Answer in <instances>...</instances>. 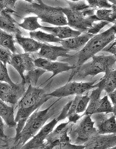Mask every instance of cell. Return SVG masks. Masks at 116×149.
Here are the masks:
<instances>
[{"mask_svg": "<svg viewBox=\"0 0 116 149\" xmlns=\"http://www.w3.org/2000/svg\"><path fill=\"white\" fill-rule=\"evenodd\" d=\"M0 81H5L12 85L15 84L12 81L9 74L7 65L4 64L0 60Z\"/></svg>", "mask_w": 116, "mask_h": 149, "instance_id": "obj_32", "label": "cell"}, {"mask_svg": "<svg viewBox=\"0 0 116 149\" xmlns=\"http://www.w3.org/2000/svg\"><path fill=\"white\" fill-rule=\"evenodd\" d=\"M112 149H116V146H115V147H114L112 148Z\"/></svg>", "mask_w": 116, "mask_h": 149, "instance_id": "obj_44", "label": "cell"}, {"mask_svg": "<svg viewBox=\"0 0 116 149\" xmlns=\"http://www.w3.org/2000/svg\"><path fill=\"white\" fill-rule=\"evenodd\" d=\"M81 118L76 123H72L68 132L71 143L77 145H84L93 136L98 134L91 115H85Z\"/></svg>", "mask_w": 116, "mask_h": 149, "instance_id": "obj_8", "label": "cell"}, {"mask_svg": "<svg viewBox=\"0 0 116 149\" xmlns=\"http://www.w3.org/2000/svg\"><path fill=\"white\" fill-rule=\"evenodd\" d=\"M27 14L37 16L43 22L54 26H67V20L62 10V7H52L44 3L42 0H35L25 7Z\"/></svg>", "mask_w": 116, "mask_h": 149, "instance_id": "obj_6", "label": "cell"}, {"mask_svg": "<svg viewBox=\"0 0 116 149\" xmlns=\"http://www.w3.org/2000/svg\"><path fill=\"white\" fill-rule=\"evenodd\" d=\"M93 88H100L107 95L113 92L116 88V69L107 70L97 83L93 85Z\"/></svg>", "mask_w": 116, "mask_h": 149, "instance_id": "obj_21", "label": "cell"}, {"mask_svg": "<svg viewBox=\"0 0 116 149\" xmlns=\"http://www.w3.org/2000/svg\"><path fill=\"white\" fill-rule=\"evenodd\" d=\"M114 107L108 100V95H105L102 98H100L98 105L96 113H105L106 114L113 113Z\"/></svg>", "mask_w": 116, "mask_h": 149, "instance_id": "obj_29", "label": "cell"}, {"mask_svg": "<svg viewBox=\"0 0 116 149\" xmlns=\"http://www.w3.org/2000/svg\"><path fill=\"white\" fill-rule=\"evenodd\" d=\"M89 97L88 93L82 95H76L72 100L70 107L68 111L67 118L69 122L76 123L82 118V115L79 114L83 113L86 111L89 102Z\"/></svg>", "mask_w": 116, "mask_h": 149, "instance_id": "obj_15", "label": "cell"}, {"mask_svg": "<svg viewBox=\"0 0 116 149\" xmlns=\"http://www.w3.org/2000/svg\"><path fill=\"white\" fill-rule=\"evenodd\" d=\"M95 15L99 21H106L114 24L115 22L111 18V9H102L97 10Z\"/></svg>", "mask_w": 116, "mask_h": 149, "instance_id": "obj_31", "label": "cell"}, {"mask_svg": "<svg viewBox=\"0 0 116 149\" xmlns=\"http://www.w3.org/2000/svg\"><path fill=\"white\" fill-rule=\"evenodd\" d=\"M68 1H69L72 2H76L79 1L80 0H68Z\"/></svg>", "mask_w": 116, "mask_h": 149, "instance_id": "obj_43", "label": "cell"}, {"mask_svg": "<svg viewBox=\"0 0 116 149\" xmlns=\"http://www.w3.org/2000/svg\"><path fill=\"white\" fill-rule=\"evenodd\" d=\"M40 29L62 40L77 36L82 33L79 31H76L67 26H56L54 27L42 26Z\"/></svg>", "mask_w": 116, "mask_h": 149, "instance_id": "obj_20", "label": "cell"}, {"mask_svg": "<svg viewBox=\"0 0 116 149\" xmlns=\"http://www.w3.org/2000/svg\"><path fill=\"white\" fill-rule=\"evenodd\" d=\"M14 37L15 41L23 49L25 53L38 52L44 44L31 37H24L22 35H17Z\"/></svg>", "mask_w": 116, "mask_h": 149, "instance_id": "obj_22", "label": "cell"}, {"mask_svg": "<svg viewBox=\"0 0 116 149\" xmlns=\"http://www.w3.org/2000/svg\"><path fill=\"white\" fill-rule=\"evenodd\" d=\"M46 72H47L45 70L38 67L27 72V74L24 76L26 85L28 86V85L31 84L33 86H36L39 79Z\"/></svg>", "mask_w": 116, "mask_h": 149, "instance_id": "obj_28", "label": "cell"}, {"mask_svg": "<svg viewBox=\"0 0 116 149\" xmlns=\"http://www.w3.org/2000/svg\"><path fill=\"white\" fill-rule=\"evenodd\" d=\"M110 22L106 21H97L93 24L92 26L88 30L87 33L93 36L99 33L102 29L108 25Z\"/></svg>", "mask_w": 116, "mask_h": 149, "instance_id": "obj_33", "label": "cell"}, {"mask_svg": "<svg viewBox=\"0 0 116 149\" xmlns=\"http://www.w3.org/2000/svg\"><path fill=\"white\" fill-rule=\"evenodd\" d=\"M102 51L110 53L116 57V38L103 49Z\"/></svg>", "mask_w": 116, "mask_h": 149, "instance_id": "obj_36", "label": "cell"}, {"mask_svg": "<svg viewBox=\"0 0 116 149\" xmlns=\"http://www.w3.org/2000/svg\"><path fill=\"white\" fill-rule=\"evenodd\" d=\"M62 117V116L59 114L58 116L53 119L51 122L43 126L38 133L22 146L21 149H44L46 138L54 129V127L58 122L64 120V118Z\"/></svg>", "mask_w": 116, "mask_h": 149, "instance_id": "obj_11", "label": "cell"}, {"mask_svg": "<svg viewBox=\"0 0 116 149\" xmlns=\"http://www.w3.org/2000/svg\"><path fill=\"white\" fill-rule=\"evenodd\" d=\"M84 145V149H112L116 146V134H95Z\"/></svg>", "mask_w": 116, "mask_h": 149, "instance_id": "obj_16", "label": "cell"}, {"mask_svg": "<svg viewBox=\"0 0 116 149\" xmlns=\"http://www.w3.org/2000/svg\"><path fill=\"white\" fill-rule=\"evenodd\" d=\"M26 86L25 80L14 85L0 81V98L5 103L15 104L25 93Z\"/></svg>", "mask_w": 116, "mask_h": 149, "instance_id": "obj_9", "label": "cell"}, {"mask_svg": "<svg viewBox=\"0 0 116 149\" xmlns=\"http://www.w3.org/2000/svg\"><path fill=\"white\" fill-rule=\"evenodd\" d=\"M9 64L16 70L22 80H25V72L30 71L36 68L34 60L30 56V53H13Z\"/></svg>", "mask_w": 116, "mask_h": 149, "instance_id": "obj_13", "label": "cell"}, {"mask_svg": "<svg viewBox=\"0 0 116 149\" xmlns=\"http://www.w3.org/2000/svg\"><path fill=\"white\" fill-rule=\"evenodd\" d=\"M108 95L110 97L113 104L116 105V88L113 91V92L108 94Z\"/></svg>", "mask_w": 116, "mask_h": 149, "instance_id": "obj_39", "label": "cell"}, {"mask_svg": "<svg viewBox=\"0 0 116 149\" xmlns=\"http://www.w3.org/2000/svg\"><path fill=\"white\" fill-rule=\"evenodd\" d=\"M61 98L52 103L51 106L44 110L37 109L29 117L21 132L17 136L7 138L5 140L6 147L10 149H21L22 146L33 137L45 125L52 114L49 112L53 105Z\"/></svg>", "mask_w": 116, "mask_h": 149, "instance_id": "obj_2", "label": "cell"}, {"mask_svg": "<svg viewBox=\"0 0 116 149\" xmlns=\"http://www.w3.org/2000/svg\"><path fill=\"white\" fill-rule=\"evenodd\" d=\"M91 58V62L72 70L68 81L73 79L81 80L88 76H95L100 73H105L107 70L113 69L116 62V57L113 55H94Z\"/></svg>", "mask_w": 116, "mask_h": 149, "instance_id": "obj_5", "label": "cell"}, {"mask_svg": "<svg viewBox=\"0 0 116 149\" xmlns=\"http://www.w3.org/2000/svg\"><path fill=\"white\" fill-rule=\"evenodd\" d=\"M34 63L36 67L42 68L47 72H50L52 73V76L50 77L45 82L51 80L57 74L64 72L72 70L75 68L74 65H70L69 63L51 61L43 58L39 57L36 59L34 60Z\"/></svg>", "mask_w": 116, "mask_h": 149, "instance_id": "obj_14", "label": "cell"}, {"mask_svg": "<svg viewBox=\"0 0 116 149\" xmlns=\"http://www.w3.org/2000/svg\"><path fill=\"white\" fill-rule=\"evenodd\" d=\"M72 123L68 121L61 123L54 129L45 139L44 149H84V145H77L71 143L68 132Z\"/></svg>", "mask_w": 116, "mask_h": 149, "instance_id": "obj_7", "label": "cell"}, {"mask_svg": "<svg viewBox=\"0 0 116 149\" xmlns=\"http://www.w3.org/2000/svg\"><path fill=\"white\" fill-rule=\"evenodd\" d=\"M109 2H110L112 4L116 3V0H108Z\"/></svg>", "mask_w": 116, "mask_h": 149, "instance_id": "obj_40", "label": "cell"}, {"mask_svg": "<svg viewBox=\"0 0 116 149\" xmlns=\"http://www.w3.org/2000/svg\"><path fill=\"white\" fill-rule=\"evenodd\" d=\"M12 54L10 50L0 45V60L5 65L9 64Z\"/></svg>", "mask_w": 116, "mask_h": 149, "instance_id": "obj_34", "label": "cell"}, {"mask_svg": "<svg viewBox=\"0 0 116 149\" xmlns=\"http://www.w3.org/2000/svg\"><path fill=\"white\" fill-rule=\"evenodd\" d=\"M69 7H62L67 20L68 26L82 33L87 32L93 24L99 21L95 15L96 10L89 7L85 0L69 2Z\"/></svg>", "mask_w": 116, "mask_h": 149, "instance_id": "obj_3", "label": "cell"}, {"mask_svg": "<svg viewBox=\"0 0 116 149\" xmlns=\"http://www.w3.org/2000/svg\"><path fill=\"white\" fill-rule=\"evenodd\" d=\"M116 38V24L104 32L94 35L88 41L84 47L73 56L77 57V60L74 65L75 68L86 63L88 60L106 47Z\"/></svg>", "mask_w": 116, "mask_h": 149, "instance_id": "obj_4", "label": "cell"}, {"mask_svg": "<svg viewBox=\"0 0 116 149\" xmlns=\"http://www.w3.org/2000/svg\"><path fill=\"white\" fill-rule=\"evenodd\" d=\"M14 10H4L0 13V29L15 36L22 35L18 22L12 17Z\"/></svg>", "mask_w": 116, "mask_h": 149, "instance_id": "obj_18", "label": "cell"}, {"mask_svg": "<svg viewBox=\"0 0 116 149\" xmlns=\"http://www.w3.org/2000/svg\"><path fill=\"white\" fill-rule=\"evenodd\" d=\"M51 97L44 88L31 84L28 85L25 93L17 103V111L15 117L17 123L15 136L19 134L30 116Z\"/></svg>", "mask_w": 116, "mask_h": 149, "instance_id": "obj_1", "label": "cell"}, {"mask_svg": "<svg viewBox=\"0 0 116 149\" xmlns=\"http://www.w3.org/2000/svg\"><path fill=\"white\" fill-rule=\"evenodd\" d=\"M0 138L5 141L8 138L7 136L5 133V123L2 117L0 116Z\"/></svg>", "mask_w": 116, "mask_h": 149, "instance_id": "obj_37", "label": "cell"}, {"mask_svg": "<svg viewBox=\"0 0 116 149\" xmlns=\"http://www.w3.org/2000/svg\"><path fill=\"white\" fill-rule=\"evenodd\" d=\"M39 17L36 15L30 16L28 17H24L23 22L21 23H18L19 26L20 28L30 31H34L40 29L42 26L39 24Z\"/></svg>", "mask_w": 116, "mask_h": 149, "instance_id": "obj_27", "label": "cell"}, {"mask_svg": "<svg viewBox=\"0 0 116 149\" xmlns=\"http://www.w3.org/2000/svg\"><path fill=\"white\" fill-rule=\"evenodd\" d=\"M96 81H68L65 85L56 88L49 95L52 97L58 98H62L73 95H82L86 92L93 88V85Z\"/></svg>", "mask_w": 116, "mask_h": 149, "instance_id": "obj_10", "label": "cell"}, {"mask_svg": "<svg viewBox=\"0 0 116 149\" xmlns=\"http://www.w3.org/2000/svg\"><path fill=\"white\" fill-rule=\"evenodd\" d=\"M109 114L98 113L91 115L98 134H116V116L112 113L109 117Z\"/></svg>", "mask_w": 116, "mask_h": 149, "instance_id": "obj_12", "label": "cell"}, {"mask_svg": "<svg viewBox=\"0 0 116 149\" xmlns=\"http://www.w3.org/2000/svg\"><path fill=\"white\" fill-rule=\"evenodd\" d=\"M0 116L10 128L16 126L17 123L15 120L14 107L7 105L5 102L0 98Z\"/></svg>", "mask_w": 116, "mask_h": 149, "instance_id": "obj_23", "label": "cell"}, {"mask_svg": "<svg viewBox=\"0 0 116 149\" xmlns=\"http://www.w3.org/2000/svg\"><path fill=\"white\" fill-rule=\"evenodd\" d=\"M93 36L87 32L82 33L79 36L62 40L59 43L70 51H79Z\"/></svg>", "mask_w": 116, "mask_h": 149, "instance_id": "obj_19", "label": "cell"}, {"mask_svg": "<svg viewBox=\"0 0 116 149\" xmlns=\"http://www.w3.org/2000/svg\"><path fill=\"white\" fill-rule=\"evenodd\" d=\"M25 2H27L28 3H32L34 1V0H24Z\"/></svg>", "mask_w": 116, "mask_h": 149, "instance_id": "obj_42", "label": "cell"}, {"mask_svg": "<svg viewBox=\"0 0 116 149\" xmlns=\"http://www.w3.org/2000/svg\"><path fill=\"white\" fill-rule=\"evenodd\" d=\"M89 7L95 10L110 9L112 3L108 0H85Z\"/></svg>", "mask_w": 116, "mask_h": 149, "instance_id": "obj_30", "label": "cell"}, {"mask_svg": "<svg viewBox=\"0 0 116 149\" xmlns=\"http://www.w3.org/2000/svg\"><path fill=\"white\" fill-rule=\"evenodd\" d=\"M102 92V90L99 88H96L95 90L92 91L91 95H89V101L88 107L84 113L81 115L82 117L85 115H91L93 114L96 113Z\"/></svg>", "mask_w": 116, "mask_h": 149, "instance_id": "obj_24", "label": "cell"}, {"mask_svg": "<svg viewBox=\"0 0 116 149\" xmlns=\"http://www.w3.org/2000/svg\"><path fill=\"white\" fill-rule=\"evenodd\" d=\"M110 9L111 10V18L115 22L116 20V3L112 4Z\"/></svg>", "mask_w": 116, "mask_h": 149, "instance_id": "obj_38", "label": "cell"}, {"mask_svg": "<svg viewBox=\"0 0 116 149\" xmlns=\"http://www.w3.org/2000/svg\"><path fill=\"white\" fill-rule=\"evenodd\" d=\"M18 0H0V13L4 10H14Z\"/></svg>", "mask_w": 116, "mask_h": 149, "instance_id": "obj_35", "label": "cell"}, {"mask_svg": "<svg viewBox=\"0 0 116 149\" xmlns=\"http://www.w3.org/2000/svg\"><path fill=\"white\" fill-rule=\"evenodd\" d=\"M70 52L62 46H54L44 43L42 47L38 52L39 57L43 58L51 61H56L59 57H71L69 54Z\"/></svg>", "mask_w": 116, "mask_h": 149, "instance_id": "obj_17", "label": "cell"}, {"mask_svg": "<svg viewBox=\"0 0 116 149\" xmlns=\"http://www.w3.org/2000/svg\"><path fill=\"white\" fill-rule=\"evenodd\" d=\"M14 36L5 32L0 29V45L10 50L13 53H16L17 49L15 45Z\"/></svg>", "mask_w": 116, "mask_h": 149, "instance_id": "obj_26", "label": "cell"}, {"mask_svg": "<svg viewBox=\"0 0 116 149\" xmlns=\"http://www.w3.org/2000/svg\"><path fill=\"white\" fill-rule=\"evenodd\" d=\"M113 107H114V111L113 113L114 114H116V105H114Z\"/></svg>", "mask_w": 116, "mask_h": 149, "instance_id": "obj_41", "label": "cell"}, {"mask_svg": "<svg viewBox=\"0 0 116 149\" xmlns=\"http://www.w3.org/2000/svg\"><path fill=\"white\" fill-rule=\"evenodd\" d=\"M29 36L32 38L43 43H60L62 40V39L56 37L53 34L41 31H30L29 32Z\"/></svg>", "mask_w": 116, "mask_h": 149, "instance_id": "obj_25", "label": "cell"}]
</instances>
